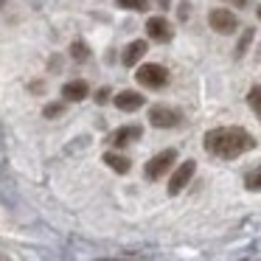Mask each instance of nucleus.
<instances>
[{
	"label": "nucleus",
	"mask_w": 261,
	"mask_h": 261,
	"mask_svg": "<svg viewBox=\"0 0 261 261\" xmlns=\"http://www.w3.org/2000/svg\"><path fill=\"white\" fill-rule=\"evenodd\" d=\"M141 126H135V124H132V126H121V129H115L113 132V138H110V141H113V146H129V143L132 141H138V138H141Z\"/></svg>",
	"instance_id": "nucleus-10"
},
{
	"label": "nucleus",
	"mask_w": 261,
	"mask_h": 261,
	"mask_svg": "<svg viewBox=\"0 0 261 261\" xmlns=\"http://www.w3.org/2000/svg\"><path fill=\"white\" fill-rule=\"evenodd\" d=\"M146 51H149V42H143V40H132L129 45L124 48V57H121V59H124V65H129V68H132V65L141 62Z\"/></svg>",
	"instance_id": "nucleus-11"
},
{
	"label": "nucleus",
	"mask_w": 261,
	"mask_h": 261,
	"mask_svg": "<svg viewBox=\"0 0 261 261\" xmlns=\"http://www.w3.org/2000/svg\"><path fill=\"white\" fill-rule=\"evenodd\" d=\"M194 171H197V163H194V160H186V163L177 166V171L171 174V180H169V194H171V197H177V194L191 182Z\"/></svg>",
	"instance_id": "nucleus-6"
},
{
	"label": "nucleus",
	"mask_w": 261,
	"mask_h": 261,
	"mask_svg": "<svg viewBox=\"0 0 261 261\" xmlns=\"http://www.w3.org/2000/svg\"><path fill=\"white\" fill-rule=\"evenodd\" d=\"M107 98H110V93H107V90H98V93H96V101H98V104H104Z\"/></svg>",
	"instance_id": "nucleus-19"
},
{
	"label": "nucleus",
	"mask_w": 261,
	"mask_h": 261,
	"mask_svg": "<svg viewBox=\"0 0 261 261\" xmlns=\"http://www.w3.org/2000/svg\"><path fill=\"white\" fill-rule=\"evenodd\" d=\"M65 104H48L45 107V118H57V115H62Z\"/></svg>",
	"instance_id": "nucleus-18"
},
{
	"label": "nucleus",
	"mask_w": 261,
	"mask_h": 261,
	"mask_svg": "<svg viewBox=\"0 0 261 261\" xmlns=\"http://www.w3.org/2000/svg\"><path fill=\"white\" fill-rule=\"evenodd\" d=\"M225 3H233V6H239V9L247 6V0H225Z\"/></svg>",
	"instance_id": "nucleus-20"
},
{
	"label": "nucleus",
	"mask_w": 261,
	"mask_h": 261,
	"mask_svg": "<svg viewBox=\"0 0 261 261\" xmlns=\"http://www.w3.org/2000/svg\"><path fill=\"white\" fill-rule=\"evenodd\" d=\"M250 40H253V31H244V37H242V42H239V48H236V57H242L244 51H247V45H250Z\"/></svg>",
	"instance_id": "nucleus-17"
},
{
	"label": "nucleus",
	"mask_w": 261,
	"mask_h": 261,
	"mask_svg": "<svg viewBox=\"0 0 261 261\" xmlns=\"http://www.w3.org/2000/svg\"><path fill=\"white\" fill-rule=\"evenodd\" d=\"M174 160H177V152H174V149H166V152L154 154V158L146 163V169H143L146 180H160V177H163L166 171L174 166Z\"/></svg>",
	"instance_id": "nucleus-4"
},
{
	"label": "nucleus",
	"mask_w": 261,
	"mask_h": 261,
	"mask_svg": "<svg viewBox=\"0 0 261 261\" xmlns=\"http://www.w3.org/2000/svg\"><path fill=\"white\" fill-rule=\"evenodd\" d=\"M258 20H261V6H258Z\"/></svg>",
	"instance_id": "nucleus-23"
},
{
	"label": "nucleus",
	"mask_w": 261,
	"mask_h": 261,
	"mask_svg": "<svg viewBox=\"0 0 261 261\" xmlns=\"http://www.w3.org/2000/svg\"><path fill=\"white\" fill-rule=\"evenodd\" d=\"M3 3H6V0H0V6H3Z\"/></svg>",
	"instance_id": "nucleus-24"
},
{
	"label": "nucleus",
	"mask_w": 261,
	"mask_h": 261,
	"mask_svg": "<svg viewBox=\"0 0 261 261\" xmlns=\"http://www.w3.org/2000/svg\"><path fill=\"white\" fill-rule=\"evenodd\" d=\"M182 121V115L177 113L174 107H166V104H154L152 110H149V124L158 126V129H171V126H177Z\"/></svg>",
	"instance_id": "nucleus-3"
},
{
	"label": "nucleus",
	"mask_w": 261,
	"mask_h": 261,
	"mask_svg": "<svg viewBox=\"0 0 261 261\" xmlns=\"http://www.w3.org/2000/svg\"><path fill=\"white\" fill-rule=\"evenodd\" d=\"M253 146H255V138L242 126H219V129H211L205 135V149L222 160H233L239 154L250 152Z\"/></svg>",
	"instance_id": "nucleus-1"
},
{
	"label": "nucleus",
	"mask_w": 261,
	"mask_h": 261,
	"mask_svg": "<svg viewBox=\"0 0 261 261\" xmlns=\"http://www.w3.org/2000/svg\"><path fill=\"white\" fill-rule=\"evenodd\" d=\"M138 85L141 87H152V90H160V87L169 85V70L163 68V65H141L135 73Z\"/></svg>",
	"instance_id": "nucleus-2"
},
{
	"label": "nucleus",
	"mask_w": 261,
	"mask_h": 261,
	"mask_svg": "<svg viewBox=\"0 0 261 261\" xmlns=\"http://www.w3.org/2000/svg\"><path fill=\"white\" fill-rule=\"evenodd\" d=\"M87 96H90V85L82 82V79H73V82H68V85L62 87V98H65V101H85Z\"/></svg>",
	"instance_id": "nucleus-8"
},
{
	"label": "nucleus",
	"mask_w": 261,
	"mask_h": 261,
	"mask_svg": "<svg viewBox=\"0 0 261 261\" xmlns=\"http://www.w3.org/2000/svg\"><path fill=\"white\" fill-rule=\"evenodd\" d=\"M247 104H250V110H253V113L261 118V85L250 87V93H247Z\"/></svg>",
	"instance_id": "nucleus-14"
},
{
	"label": "nucleus",
	"mask_w": 261,
	"mask_h": 261,
	"mask_svg": "<svg viewBox=\"0 0 261 261\" xmlns=\"http://www.w3.org/2000/svg\"><path fill=\"white\" fill-rule=\"evenodd\" d=\"M244 188H247V191H261V166H255L253 171H247V177H244Z\"/></svg>",
	"instance_id": "nucleus-13"
},
{
	"label": "nucleus",
	"mask_w": 261,
	"mask_h": 261,
	"mask_svg": "<svg viewBox=\"0 0 261 261\" xmlns=\"http://www.w3.org/2000/svg\"><path fill=\"white\" fill-rule=\"evenodd\" d=\"M0 261H12V258H9V255H0Z\"/></svg>",
	"instance_id": "nucleus-21"
},
{
	"label": "nucleus",
	"mask_w": 261,
	"mask_h": 261,
	"mask_svg": "<svg viewBox=\"0 0 261 261\" xmlns=\"http://www.w3.org/2000/svg\"><path fill=\"white\" fill-rule=\"evenodd\" d=\"M208 23L216 34H233V31L239 29V20L230 9H214V12L208 14Z\"/></svg>",
	"instance_id": "nucleus-5"
},
{
	"label": "nucleus",
	"mask_w": 261,
	"mask_h": 261,
	"mask_svg": "<svg viewBox=\"0 0 261 261\" xmlns=\"http://www.w3.org/2000/svg\"><path fill=\"white\" fill-rule=\"evenodd\" d=\"M160 3H163V6H169V0H160Z\"/></svg>",
	"instance_id": "nucleus-22"
},
{
	"label": "nucleus",
	"mask_w": 261,
	"mask_h": 261,
	"mask_svg": "<svg viewBox=\"0 0 261 261\" xmlns=\"http://www.w3.org/2000/svg\"><path fill=\"white\" fill-rule=\"evenodd\" d=\"M104 163H107L113 171H118V174H126V171H129V160H126L124 154H118V152H107L104 154Z\"/></svg>",
	"instance_id": "nucleus-12"
},
{
	"label": "nucleus",
	"mask_w": 261,
	"mask_h": 261,
	"mask_svg": "<svg viewBox=\"0 0 261 261\" xmlns=\"http://www.w3.org/2000/svg\"><path fill=\"white\" fill-rule=\"evenodd\" d=\"M146 34L152 37L154 42H171V37H174V29H171L169 20L163 17H152L146 23Z\"/></svg>",
	"instance_id": "nucleus-7"
},
{
	"label": "nucleus",
	"mask_w": 261,
	"mask_h": 261,
	"mask_svg": "<svg viewBox=\"0 0 261 261\" xmlns=\"http://www.w3.org/2000/svg\"><path fill=\"white\" fill-rule=\"evenodd\" d=\"M121 9H132V12H146L149 9V0H115Z\"/></svg>",
	"instance_id": "nucleus-16"
},
{
	"label": "nucleus",
	"mask_w": 261,
	"mask_h": 261,
	"mask_svg": "<svg viewBox=\"0 0 261 261\" xmlns=\"http://www.w3.org/2000/svg\"><path fill=\"white\" fill-rule=\"evenodd\" d=\"M70 57L76 59V62H85L87 57H90V48H87V42H82V40H76L73 45H70Z\"/></svg>",
	"instance_id": "nucleus-15"
},
{
	"label": "nucleus",
	"mask_w": 261,
	"mask_h": 261,
	"mask_svg": "<svg viewBox=\"0 0 261 261\" xmlns=\"http://www.w3.org/2000/svg\"><path fill=\"white\" fill-rule=\"evenodd\" d=\"M115 107L124 110V113H135V110L143 107V96H141V93H135V90H124V93L115 96Z\"/></svg>",
	"instance_id": "nucleus-9"
}]
</instances>
